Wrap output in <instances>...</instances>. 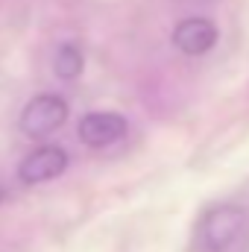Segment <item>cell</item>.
Wrapping results in <instances>:
<instances>
[{"instance_id": "1", "label": "cell", "mask_w": 249, "mask_h": 252, "mask_svg": "<svg viewBox=\"0 0 249 252\" xmlns=\"http://www.w3.org/2000/svg\"><path fill=\"white\" fill-rule=\"evenodd\" d=\"M244 226H247L244 205L220 202V205H214L205 214V220L199 226V241H202V247L208 252H226L238 241V235L244 232Z\"/></svg>"}, {"instance_id": "2", "label": "cell", "mask_w": 249, "mask_h": 252, "mask_svg": "<svg viewBox=\"0 0 249 252\" xmlns=\"http://www.w3.org/2000/svg\"><path fill=\"white\" fill-rule=\"evenodd\" d=\"M64 121H67V103H64V97H59V94H38V97H32L24 106V112L18 118V126H21V132L27 138L41 141V138L53 135Z\"/></svg>"}, {"instance_id": "3", "label": "cell", "mask_w": 249, "mask_h": 252, "mask_svg": "<svg viewBox=\"0 0 249 252\" xmlns=\"http://www.w3.org/2000/svg\"><path fill=\"white\" fill-rule=\"evenodd\" d=\"M67 153L56 144H44V147H35L32 153H27L18 164V179L24 185H44L56 176H62L67 170Z\"/></svg>"}, {"instance_id": "4", "label": "cell", "mask_w": 249, "mask_h": 252, "mask_svg": "<svg viewBox=\"0 0 249 252\" xmlns=\"http://www.w3.org/2000/svg\"><path fill=\"white\" fill-rule=\"evenodd\" d=\"M126 129H129V124H126L124 115H118V112H88L79 121V126H76L79 141L85 147H94V150L118 144L126 135Z\"/></svg>"}, {"instance_id": "5", "label": "cell", "mask_w": 249, "mask_h": 252, "mask_svg": "<svg viewBox=\"0 0 249 252\" xmlns=\"http://www.w3.org/2000/svg\"><path fill=\"white\" fill-rule=\"evenodd\" d=\"M217 44V27L208 18H185L173 30V47L185 56H202Z\"/></svg>"}, {"instance_id": "6", "label": "cell", "mask_w": 249, "mask_h": 252, "mask_svg": "<svg viewBox=\"0 0 249 252\" xmlns=\"http://www.w3.org/2000/svg\"><path fill=\"white\" fill-rule=\"evenodd\" d=\"M82 67H85V56H82V50H79L73 41L59 44L56 59H53V70H56V76L64 79V82H73V79L82 73Z\"/></svg>"}, {"instance_id": "7", "label": "cell", "mask_w": 249, "mask_h": 252, "mask_svg": "<svg viewBox=\"0 0 249 252\" xmlns=\"http://www.w3.org/2000/svg\"><path fill=\"white\" fill-rule=\"evenodd\" d=\"M0 202H3V188H0Z\"/></svg>"}]
</instances>
